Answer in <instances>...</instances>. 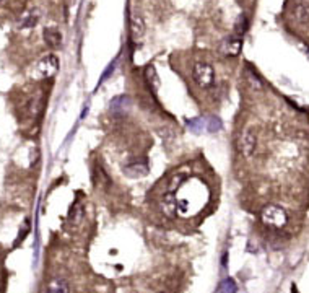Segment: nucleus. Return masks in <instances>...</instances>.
<instances>
[{
	"instance_id": "obj_1",
	"label": "nucleus",
	"mask_w": 309,
	"mask_h": 293,
	"mask_svg": "<svg viewBox=\"0 0 309 293\" xmlns=\"http://www.w3.org/2000/svg\"><path fill=\"white\" fill-rule=\"evenodd\" d=\"M262 223L268 226V228L280 230L288 223V214L283 207L277 205V204H270V205L264 207L262 214H261Z\"/></svg>"
},
{
	"instance_id": "obj_2",
	"label": "nucleus",
	"mask_w": 309,
	"mask_h": 293,
	"mask_svg": "<svg viewBox=\"0 0 309 293\" xmlns=\"http://www.w3.org/2000/svg\"><path fill=\"white\" fill-rule=\"evenodd\" d=\"M192 77L200 88L208 90L215 83V69L207 62H195L194 69H192Z\"/></svg>"
},
{
	"instance_id": "obj_3",
	"label": "nucleus",
	"mask_w": 309,
	"mask_h": 293,
	"mask_svg": "<svg viewBox=\"0 0 309 293\" xmlns=\"http://www.w3.org/2000/svg\"><path fill=\"white\" fill-rule=\"evenodd\" d=\"M57 72H59V59H57V56L49 54L46 57H43V59L36 64L34 77L36 78H49V77H52V75H56Z\"/></svg>"
},
{
	"instance_id": "obj_4",
	"label": "nucleus",
	"mask_w": 309,
	"mask_h": 293,
	"mask_svg": "<svg viewBox=\"0 0 309 293\" xmlns=\"http://www.w3.org/2000/svg\"><path fill=\"white\" fill-rule=\"evenodd\" d=\"M176 190H177V189H176ZM176 190H174V189H168L166 192L163 194L161 201H160L161 212H163V214L166 215V217H169V219H174V217H176V212H177V197H176Z\"/></svg>"
},
{
	"instance_id": "obj_5",
	"label": "nucleus",
	"mask_w": 309,
	"mask_h": 293,
	"mask_svg": "<svg viewBox=\"0 0 309 293\" xmlns=\"http://www.w3.org/2000/svg\"><path fill=\"white\" fill-rule=\"evenodd\" d=\"M236 146H238V152L243 155V157H250L256 150V135L252 134L250 131L243 132L238 140H236Z\"/></svg>"
},
{
	"instance_id": "obj_6",
	"label": "nucleus",
	"mask_w": 309,
	"mask_h": 293,
	"mask_svg": "<svg viewBox=\"0 0 309 293\" xmlns=\"http://www.w3.org/2000/svg\"><path fill=\"white\" fill-rule=\"evenodd\" d=\"M241 47H243V38L231 34V36L223 39L220 46V52L226 57H236L241 52Z\"/></svg>"
},
{
	"instance_id": "obj_7",
	"label": "nucleus",
	"mask_w": 309,
	"mask_h": 293,
	"mask_svg": "<svg viewBox=\"0 0 309 293\" xmlns=\"http://www.w3.org/2000/svg\"><path fill=\"white\" fill-rule=\"evenodd\" d=\"M124 173L132 177L145 176L147 173H148V163H147L145 160H133V161H131L124 168Z\"/></svg>"
},
{
	"instance_id": "obj_8",
	"label": "nucleus",
	"mask_w": 309,
	"mask_h": 293,
	"mask_svg": "<svg viewBox=\"0 0 309 293\" xmlns=\"http://www.w3.org/2000/svg\"><path fill=\"white\" fill-rule=\"evenodd\" d=\"M111 113L114 114V116H122L129 111L131 108V98L125 96V95H120V96H116L113 101H111Z\"/></svg>"
},
{
	"instance_id": "obj_9",
	"label": "nucleus",
	"mask_w": 309,
	"mask_h": 293,
	"mask_svg": "<svg viewBox=\"0 0 309 293\" xmlns=\"http://www.w3.org/2000/svg\"><path fill=\"white\" fill-rule=\"evenodd\" d=\"M293 16L298 23L309 21V0H298L293 5Z\"/></svg>"
},
{
	"instance_id": "obj_10",
	"label": "nucleus",
	"mask_w": 309,
	"mask_h": 293,
	"mask_svg": "<svg viewBox=\"0 0 309 293\" xmlns=\"http://www.w3.org/2000/svg\"><path fill=\"white\" fill-rule=\"evenodd\" d=\"M43 38H44V43H46L49 47H52V49L60 47L62 34H60V31L57 28H44Z\"/></svg>"
},
{
	"instance_id": "obj_11",
	"label": "nucleus",
	"mask_w": 309,
	"mask_h": 293,
	"mask_svg": "<svg viewBox=\"0 0 309 293\" xmlns=\"http://www.w3.org/2000/svg\"><path fill=\"white\" fill-rule=\"evenodd\" d=\"M131 33L133 41H140L143 38V33H145V23H143L140 15H133L132 16V23H131Z\"/></svg>"
},
{
	"instance_id": "obj_12",
	"label": "nucleus",
	"mask_w": 309,
	"mask_h": 293,
	"mask_svg": "<svg viewBox=\"0 0 309 293\" xmlns=\"http://www.w3.org/2000/svg\"><path fill=\"white\" fill-rule=\"evenodd\" d=\"M46 293H70V287L65 278L57 277V278H54V280H51Z\"/></svg>"
},
{
	"instance_id": "obj_13",
	"label": "nucleus",
	"mask_w": 309,
	"mask_h": 293,
	"mask_svg": "<svg viewBox=\"0 0 309 293\" xmlns=\"http://www.w3.org/2000/svg\"><path fill=\"white\" fill-rule=\"evenodd\" d=\"M93 183L96 186H103V188H107L111 186V177L107 176V173L103 170L101 166H95V173H93Z\"/></svg>"
},
{
	"instance_id": "obj_14",
	"label": "nucleus",
	"mask_w": 309,
	"mask_h": 293,
	"mask_svg": "<svg viewBox=\"0 0 309 293\" xmlns=\"http://www.w3.org/2000/svg\"><path fill=\"white\" fill-rule=\"evenodd\" d=\"M145 80L148 82L151 90H156V88L160 87V78H158V73H156L153 65H148V67L145 69Z\"/></svg>"
},
{
	"instance_id": "obj_15",
	"label": "nucleus",
	"mask_w": 309,
	"mask_h": 293,
	"mask_svg": "<svg viewBox=\"0 0 309 293\" xmlns=\"http://www.w3.org/2000/svg\"><path fill=\"white\" fill-rule=\"evenodd\" d=\"M38 20H39V13L36 12V10H31V12H28L23 16V21H21V28H33V26L38 23Z\"/></svg>"
},
{
	"instance_id": "obj_16",
	"label": "nucleus",
	"mask_w": 309,
	"mask_h": 293,
	"mask_svg": "<svg viewBox=\"0 0 309 293\" xmlns=\"http://www.w3.org/2000/svg\"><path fill=\"white\" fill-rule=\"evenodd\" d=\"M236 292H238V285H236V282L231 277L223 278L220 282V293H236Z\"/></svg>"
},
{
	"instance_id": "obj_17",
	"label": "nucleus",
	"mask_w": 309,
	"mask_h": 293,
	"mask_svg": "<svg viewBox=\"0 0 309 293\" xmlns=\"http://www.w3.org/2000/svg\"><path fill=\"white\" fill-rule=\"evenodd\" d=\"M246 29H248V18H246V15H239V18L235 25V34L239 38H243Z\"/></svg>"
},
{
	"instance_id": "obj_18",
	"label": "nucleus",
	"mask_w": 309,
	"mask_h": 293,
	"mask_svg": "<svg viewBox=\"0 0 309 293\" xmlns=\"http://www.w3.org/2000/svg\"><path fill=\"white\" fill-rule=\"evenodd\" d=\"M246 75H248V82L250 83V87L256 88V90H261V88L264 87L262 85V80L257 77L256 73L252 72V69H248L246 70Z\"/></svg>"
},
{
	"instance_id": "obj_19",
	"label": "nucleus",
	"mask_w": 309,
	"mask_h": 293,
	"mask_svg": "<svg viewBox=\"0 0 309 293\" xmlns=\"http://www.w3.org/2000/svg\"><path fill=\"white\" fill-rule=\"evenodd\" d=\"M207 129H208V132H218L221 129V121L218 117H210Z\"/></svg>"
},
{
	"instance_id": "obj_20",
	"label": "nucleus",
	"mask_w": 309,
	"mask_h": 293,
	"mask_svg": "<svg viewBox=\"0 0 309 293\" xmlns=\"http://www.w3.org/2000/svg\"><path fill=\"white\" fill-rule=\"evenodd\" d=\"M189 127H191V131H194V132H200L202 131V127H204V121L200 117H197V119H191L189 122Z\"/></svg>"
},
{
	"instance_id": "obj_21",
	"label": "nucleus",
	"mask_w": 309,
	"mask_h": 293,
	"mask_svg": "<svg viewBox=\"0 0 309 293\" xmlns=\"http://www.w3.org/2000/svg\"><path fill=\"white\" fill-rule=\"evenodd\" d=\"M116 64H118V60H113V62H111V64H109V67L106 69V72L101 75V82H104V80H106L107 77H109L111 73L114 72V67H116Z\"/></svg>"
},
{
	"instance_id": "obj_22",
	"label": "nucleus",
	"mask_w": 309,
	"mask_h": 293,
	"mask_svg": "<svg viewBox=\"0 0 309 293\" xmlns=\"http://www.w3.org/2000/svg\"><path fill=\"white\" fill-rule=\"evenodd\" d=\"M2 2H3V0H0V3H2Z\"/></svg>"
}]
</instances>
